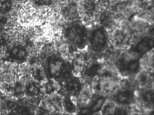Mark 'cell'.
Instances as JSON below:
<instances>
[{
  "label": "cell",
  "instance_id": "30",
  "mask_svg": "<svg viewBox=\"0 0 154 115\" xmlns=\"http://www.w3.org/2000/svg\"><path fill=\"white\" fill-rule=\"evenodd\" d=\"M60 1H62V2H66L67 1V0H60Z\"/></svg>",
  "mask_w": 154,
  "mask_h": 115
},
{
  "label": "cell",
  "instance_id": "32",
  "mask_svg": "<svg viewBox=\"0 0 154 115\" xmlns=\"http://www.w3.org/2000/svg\"><path fill=\"white\" fill-rule=\"evenodd\" d=\"M79 1H81V0H79Z\"/></svg>",
  "mask_w": 154,
  "mask_h": 115
},
{
  "label": "cell",
  "instance_id": "11",
  "mask_svg": "<svg viewBox=\"0 0 154 115\" xmlns=\"http://www.w3.org/2000/svg\"><path fill=\"white\" fill-rule=\"evenodd\" d=\"M66 91L71 95H78L82 89L80 81L77 78H72L67 81L65 86Z\"/></svg>",
  "mask_w": 154,
  "mask_h": 115
},
{
  "label": "cell",
  "instance_id": "21",
  "mask_svg": "<svg viewBox=\"0 0 154 115\" xmlns=\"http://www.w3.org/2000/svg\"><path fill=\"white\" fill-rule=\"evenodd\" d=\"M83 60L80 56H77L73 62L72 68L75 72L78 73L82 71L83 68Z\"/></svg>",
  "mask_w": 154,
  "mask_h": 115
},
{
  "label": "cell",
  "instance_id": "3",
  "mask_svg": "<svg viewBox=\"0 0 154 115\" xmlns=\"http://www.w3.org/2000/svg\"><path fill=\"white\" fill-rule=\"evenodd\" d=\"M47 72L52 79H57L60 77L67 78L71 73V65L65 63L62 59L57 56H52L48 62Z\"/></svg>",
  "mask_w": 154,
  "mask_h": 115
},
{
  "label": "cell",
  "instance_id": "10",
  "mask_svg": "<svg viewBox=\"0 0 154 115\" xmlns=\"http://www.w3.org/2000/svg\"><path fill=\"white\" fill-rule=\"evenodd\" d=\"M9 54L11 59L17 62L24 61L27 57L26 50L19 46L12 48Z\"/></svg>",
  "mask_w": 154,
  "mask_h": 115
},
{
  "label": "cell",
  "instance_id": "19",
  "mask_svg": "<svg viewBox=\"0 0 154 115\" xmlns=\"http://www.w3.org/2000/svg\"><path fill=\"white\" fill-rule=\"evenodd\" d=\"M153 92L151 90L144 92L141 95L143 101L148 105L153 104Z\"/></svg>",
  "mask_w": 154,
  "mask_h": 115
},
{
  "label": "cell",
  "instance_id": "15",
  "mask_svg": "<svg viewBox=\"0 0 154 115\" xmlns=\"http://www.w3.org/2000/svg\"><path fill=\"white\" fill-rule=\"evenodd\" d=\"M105 98L103 96H100L96 98L92 102L90 107L93 113H96L101 110L104 102Z\"/></svg>",
  "mask_w": 154,
  "mask_h": 115
},
{
  "label": "cell",
  "instance_id": "17",
  "mask_svg": "<svg viewBox=\"0 0 154 115\" xmlns=\"http://www.w3.org/2000/svg\"><path fill=\"white\" fill-rule=\"evenodd\" d=\"M63 107L66 111L69 113H72L75 111V104L69 97H66L63 101Z\"/></svg>",
  "mask_w": 154,
  "mask_h": 115
},
{
  "label": "cell",
  "instance_id": "22",
  "mask_svg": "<svg viewBox=\"0 0 154 115\" xmlns=\"http://www.w3.org/2000/svg\"><path fill=\"white\" fill-rule=\"evenodd\" d=\"M35 77L38 80H43L47 77V74L45 70L39 68L35 71Z\"/></svg>",
  "mask_w": 154,
  "mask_h": 115
},
{
  "label": "cell",
  "instance_id": "26",
  "mask_svg": "<svg viewBox=\"0 0 154 115\" xmlns=\"http://www.w3.org/2000/svg\"><path fill=\"white\" fill-rule=\"evenodd\" d=\"M52 0H37L36 4L39 6L48 5L52 3Z\"/></svg>",
  "mask_w": 154,
  "mask_h": 115
},
{
  "label": "cell",
  "instance_id": "4",
  "mask_svg": "<svg viewBox=\"0 0 154 115\" xmlns=\"http://www.w3.org/2000/svg\"><path fill=\"white\" fill-rule=\"evenodd\" d=\"M92 49L96 51H101L106 46L108 35L105 29L99 26L92 30L89 36Z\"/></svg>",
  "mask_w": 154,
  "mask_h": 115
},
{
  "label": "cell",
  "instance_id": "1",
  "mask_svg": "<svg viewBox=\"0 0 154 115\" xmlns=\"http://www.w3.org/2000/svg\"><path fill=\"white\" fill-rule=\"evenodd\" d=\"M75 22L67 27L65 35L67 40L73 45L82 48L85 46L87 41L88 31L83 23Z\"/></svg>",
  "mask_w": 154,
  "mask_h": 115
},
{
  "label": "cell",
  "instance_id": "14",
  "mask_svg": "<svg viewBox=\"0 0 154 115\" xmlns=\"http://www.w3.org/2000/svg\"><path fill=\"white\" fill-rule=\"evenodd\" d=\"M27 94L29 96H34L38 95L40 93V86L38 83L30 82L27 84L26 87Z\"/></svg>",
  "mask_w": 154,
  "mask_h": 115
},
{
  "label": "cell",
  "instance_id": "27",
  "mask_svg": "<svg viewBox=\"0 0 154 115\" xmlns=\"http://www.w3.org/2000/svg\"><path fill=\"white\" fill-rule=\"evenodd\" d=\"M91 109L89 107H83L82 108L80 111V114L82 115H89L92 114L93 113Z\"/></svg>",
  "mask_w": 154,
  "mask_h": 115
},
{
  "label": "cell",
  "instance_id": "9",
  "mask_svg": "<svg viewBox=\"0 0 154 115\" xmlns=\"http://www.w3.org/2000/svg\"><path fill=\"white\" fill-rule=\"evenodd\" d=\"M100 26L104 29L109 28L113 24L114 16L110 11L108 9L101 10L96 18Z\"/></svg>",
  "mask_w": 154,
  "mask_h": 115
},
{
  "label": "cell",
  "instance_id": "28",
  "mask_svg": "<svg viewBox=\"0 0 154 115\" xmlns=\"http://www.w3.org/2000/svg\"><path fill=\"white\" fill-rule=\"evenodd\" d=\"M114 114H126L127 112L124 109L120 108H115L114 110Z\"/></svg>",
  "mask_w": 154,
  "mask_h": 115
},
{
  "label": "cell",
  "instance_id": "29",
  "mask_svg": "<svg viewBox=\"0 0 154 115\" xmlns=\"http://www.w3.org/2000/svg\"><path fill=\"white\" fill-rule=\"evenodd\" d=\"M100 2L101 3L102 2H109V1H110L111 0H100Z\"/></svg>",
  "mask_w": 154,
  "mask_h": 115
},
{
  "label": "cell",
  "instance_id": "6",
  "mask_svg": "<svg viewBox=\"0 0 154 115\" xmlns=\"http://www.w3.org/2000/svg\"><path fill=\"white\" fill-rule=\"evenodd\" d=\"M119 70L124 74H134L137 73L140 68V62L137 59H126L125 58L119 60L118 63Z\"/></svg>",
  "mask_w": 154,
  "mask_h": 115
},
{
  "label": "cell",
  "instance_id": "18",
  "mask_svg": "<svg viewBox=\"0 0 154 115\" xmlns=\"http://www.w3.org/2000/svg\"><path fill=\"white\" fill-rule=\"evenodd\" d=\"M101 68V65L98 63L93 64L87 70L86 75L89 77H94L98 74Z\"/></svg>",
  "mask_w": 154,
  "mask_h": 115
},
{
  "label": "cell",
  "instance_id": "23",
  "mask_svg": "<svg viewBox=\"0 0 154 115\" xmlns=\"http://www.w3.org/2000/svg\"><path fill=\"white\" fill-rule=\"evenodd\" d=\"M153 0H141V6L144 9H148L152 7Z\"/></svg>",
  "mask_w": 154,
  "mask_h": 115
},
{
  "label": "cell",
  "instance_id": "13",
  "mask_svg": "<svg viewBox=\"0 0 154 115\" xmlns=\"http://www.w3.org/2000/svg\"><path fill=\"white\" fill-rule=\"evenodd\" d=\"M60 86L57 80L51 79L45 84V92L48 94H54L58 91Z\"/></svg>",
  "mask_w": 154,
  "mask_h": 115
},
{
  "label": "cell",
  "instance_id": "2",
  "mask_svg": "<svg viewBox=\"0 0 154 115\" xmlns=\"http://www.w3.org/2000/svg\"><path fill=\"white\" fill-rule=\"evenodd\" d=\"M78 5L80 18L86 23L96 20L102 10L100 0H81Z\"/></svg>",
  "mask_w": 154,
  "mask_h": 115
},
{
  "label": "cell",
  "instance_id": "12",
  "mask_svg": "<svg viewBox=\"0 0 154 115\" xmlns=\"http://www.w3.org/2000/svg\"><path fill=\"white\" fill-rule=\"evenodd\" d=\"M134 94L130 90H125L118 93L116 97L117 102L122 104H129L134 98Z\"/></svg>",
  "mask_w": 154,
  "mask_h": 115
},
{
  "label": "cell",
  "instance_id": "5",
  "mask_svg": "<svg viewBox=\"0 0 154 115\" xmlns=\"http://www.w3.org/2000/svg\"><path fill=\"white\" fill-rule=\"evenodd\" d=\"M64 19L69 22L78 21L80 19L79 5L76 1H72L67 4L63 9Z\"/></svg>",
  "mask_w": 154,
  "mask_h": 115
},
{
  "label": "cell",
  "instance_id": "25",
  "mask_svg": "<svg viewBox=\"0 0 154 115\" xmlns=\"http://www.w3.org/2000/svg\"><path fill=\"white\" fill-rule=\"evenodd\" d=\"M115 109H113L112 105H106L104 108L103 113L105 114H112L113 113Z\"/></svg>",
  "mask_w": 154,
  "mask_h": 115
},
{
  "label": "cell",
  "instance_id": "7",
  "mask_svg": "<svg viewBox=\"0 0 154 115\" xmlns=\"http://www.w3.org/2000/svg\"><path fill=\"white\" fill-rule=\"evenodd\" d=\"M116 84V81L111 74L105 73L102 75L99 80L98 89L108 92L114 89Z\"/></svg>",
  "mask_w": 154,
  "mask_h": 115
},
{
  "label": "cell",
  "instance_id": "8",
  "mask_svg": "<svg viewBox=\"0 0 154 115\" xmlns=\"http://www.w3.org/2000/svg\"><path fill=\"white\" fill-rule=\"evenodd\" d=\"M153 38L150 36L145 37L136 44L134 50L135 52L139 54H144L153 48Z\"/></svg>",
  "mask_w": 154,
  "mask_h": 115
},
{
  "label": "cell",
  "instance_id": "20",
  "mask_svg": "<svg viewBox=\"0 0 154 115\" xmlns=\"http://www.w3.org/2000/svg\"><path fill=\"white\" fill-rule=\"evenodd\" d=\"M12 0H0V13H8L11 10Z\"/></svg>",
  "mask_w": 154,
  "mask_h": 115
},
{
  "label": "cell",
  "instance_id": "31",
  "mask_svg": "<svg viewBox=\"0 0 154 115\" xmlns=\"http://www.w3.org/2000/svg\"><path fill=\"white\" fill-rule=\"evenodd\" d=\"M19 1H24V0H19Z\"/></svg>",
  "mask_w": 154,
  "mask_h": 115
},
{
  "label": "cell",
  "instance_id": "24",
  "mask_svg": "<svg viewBox=\"0 0 154 115\" xmlns=\"http://www.w3.org/2000/svg\"><path fill=\"white\" fill-rule=\"evenodd\" d=\"M24 88L23 85L20 83H17L14 87V91L16 95H20L23 92Z\"/></svg>",
  "mask_w": 154,
  "mask_h": 115
},
{
  "label": "cell",
  "instance_id": "16",
  "mask_svg": "<svg viewBox=\"0 0 154 115\" xmlns=\"http://www.w3.org/2000/svg\"><path fill=\"white\" fill-rule=\"evenodd\" d=\"M126 33L122 31H118L114 35V39L116 43L118 45H122L126 43L128 40Z\"/></svg>",
  "mask_w": 154,
  "mask_h": 115
}]
</instances>
